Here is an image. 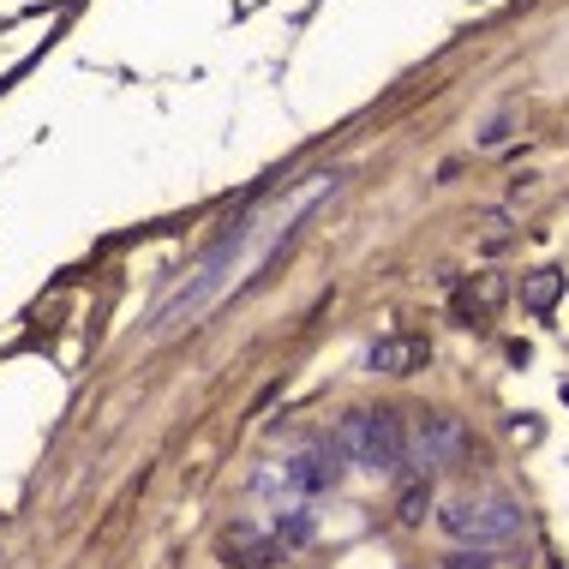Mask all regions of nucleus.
Masks as SVG:
<instances>
[{
    "label": "nucleus",
    "mask_w": 569,
    "mask_h": 569,
    "mask_svg": "<svg viewBox=\"0 0 569 569\" xmlns=\"http://www.w3.org/2000/svg\"><path fill=\"white\" fill-rule=\"evenodd\" d=\"M438 528L450 533L456 546H510L521 528H528V510L510 498V491H473V498H450L438 510Z\"/></svg>",
    "instance_id": "1"
},
{
    "label": "nucleus",
    "mask_w": 569,
    "mask_h": 569,
    "mask_svg": "<svg viewBox=\"0 0 569 569\" xmlns=\"http://www.w3.org/2000/svg\"><path fill=\"white\" fill-rule=\"evenodd\" d=\"M336 443H342V456L353 461V468H366V473H396L408 461V432H402V420H396L390 408H353V413H342Z\"/></svg>",
    "instance_id": "2"
},
{
    "label": "nucleus",
    "mask_w": 569,
    "mask_h": 569,
    "mask_svg": "<svg viewBox=\"0 0 569 569\" xmlns=\"http://www.w3.org/2000/svg\"><path fill=\"white\" fill-rule=\"evenodd\" d=\"M461 456H468V432H461V420H450V413H420V420L408 426V461H413V473L456 468Z\"/></svg>",
    "instance_id": "3"
},
{
    "label": "nucleus",
    "mask_w": 569,
    "mask_h": 569,
    "mask_svg": "<svg viewBox=\"0 0 569 569\" xmlns=\"http://www.w3.org/2000/svg\"><path fill=\"white\" fill-rule=\"evenodd\" d=\"M342 443L325 438V443H312V450H300V456H288L282 461V491H295V498H318V491H336V480H342Z\"/></svg>",
    "instance_id": "4"
},
{
    "label": "nucleus",
    "mask_w": 569,
    "mask_h": 569,
    "mask_svg": "<svg viewBox=\"0 0 569 569\" xmlns=\"http://www.w3.org/2000/svg\"><path fill=\"white\" fill-rule=\"evenodd\" d=\"M426 360H432V342H426L420 330L378 336V342L366 348V372H378V378H413Z\"/></svg>",
    "instance_id": "5"
},
{
    "label": "nucleus",
    "mask_w": 569,
    "mask_h": 569,
    "mask_svg": "<svg viewBox=\"0 0 569 569\" xmlns=\"http://www.w3.org/2000/svg\"><path fill=\"white\" fill-rule=\"evenodd\" d=\"M491 306H498V282H491V276H480V282H456V295H450V312H456L461 330H480L491 318Z\"/></svg>",
    "instance_id": "6"
},
{
    "label": "nucleus",
    "mask_w": 569,
    "mask_h": 569,
    "mask_svg": "<svg viewBox=\"0 0 569 569\" xmlns=\"http://www.w3.org/2000/svg\"><path fill=\"white\" fill-rule=\"evenodd\" d=\"M438 510V491H432V473H408L396 486V521L402 528H426V516Z\"/></svg>",
    "instance_id": "7"
},
{
    "label": "nucleus",
    "mask_w": 569,
    "mask_h": 569,
    "mask_svg": "<svg viewBox=\"0 0 569 569\" xmlns=\"http://www.w3.org/2000/svg\"><path fill=\"white\" fill-rule=\"evenodd\" d=\"M558 295H563V276L558 270H528V276H521V306H528L533 318H546L551 306H558Z\"/></svg>",
    "instance_id": "8"
},
{
    "label": "nucleus",
    "mask_w": 569,
    "mask_h": 569,
    "mask_svg": "<svg viewBox=\"0 0 569 569\" xmlns=\"http://www.w3.org/2000/svg\"><path fill=\"white\" fill-rule=\"evenodd\" d=\"M270 540L276 546H306L312 540V510H306V503H288V510H276V521H270Z\"/></svg>",
    "instance_id": "9"
},
{
    "label": "nucleus",
    "mask_w": 569,
    "mask_h": 569,
    "mask_svg": "<svg viewBox=\"0 0 569 569\" xmlns=\"http://www.w3.org/2000/svg\"><path fill=\"white\" fill-rule=\"evenodd\" d=\"M438 569H498V558H491V551H480V546H456Z\"/></svg>",
    "instance_id": "10"
},
{
    "label": "nucleus",
    "mask_w": 569,
    "mask_h": 569,
    "mask_svg": "<svg viewBox=\"0 0 569 569\" xmlns=\"http://www.w3.org/2000/svg\"><path fill=\"white\" fill-rule=\"evenodd\" d=\"M510 438H516V443H540V420H533V413H516V420H510Z\"/></svg>",
    "instance_id": "11"
},
{
    "label": "nucleus",
    "mask_w": 569,
    "mask_h": 569,
    "mask_svg": "<svg viewBox=\"0 0 569 569\" xmlns=\"http://www.w3.org/2000/svg\"><path fill=\"white\" fill-rule=\"evenodd\" d=\"M503 138H510V114H498V120H491V127L480 132V150H498Z\"/></svg>",
    "instance_id": "12"
}]
</instances>
